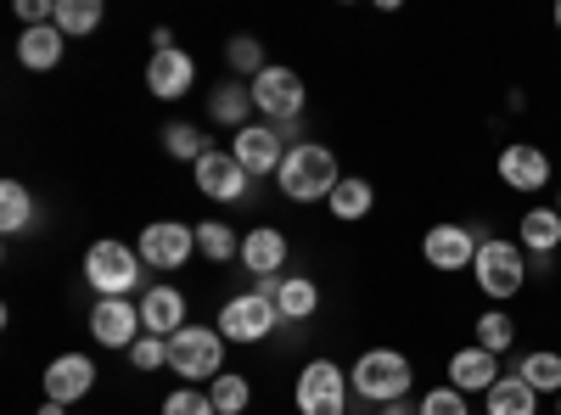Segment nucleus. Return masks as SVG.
Listing matches in <instances>:
<instances>
[{
  "label": "nucleus",
  "mask_w": 561,
  "mask_h": 415,
  "mask_svg": "<svg viewBox=\"0 0 561 415\" xmlns=\"http://www.w3.org/2000/svg\"><path fill=\"white\" fill-rule=\"evenodd\" d=\"M192 79H197V62L180 51H152V62H147V90L152 96H163V102H180L185 90H192Z\"/></svg>",
  "instance_id": "nucleus-17"
},
{
  "label": "nucleus",
  "mask_w": 561,
  "mask_h": 415,
  "mask_svg": "<svg viewBox=\"0 0 561 415\" xmlns=\"http://www.w3.org/2000/svg\"><path fill=\"white\" fill-rule=\"evenodd\" d=\"M57 28L68 39H84L102 28V0H57Z\"/></svg>",
  "instance_id": "nucleus-28"
},
{
  "label": "nucleus",
  "mask_w": 561,
  "mask_h": 415,
  "mask_svg": "<svg viewBox=\"0 0 561 415\" xmlns=\"http://www.w3.org/2000/svg\"><path fill=\"white\" fill-rule=\"evenodd\" d=\"M39 415H68V404H51V399H45V404H39Z\"/></svg>",
  "instance_id": "nucleus-37"
},
{
  "label": "nucleus",
  "mask_w": 561,
  "mask_h": 415,
  "mask_svg": "<svg viewBox=\"0 0 561 415\" xmlns=\"http://www.w3.org/2000/svg\"><path fill=\"white\" fill-rule=\"evenodd\" d=\"M556 28H561V0H556Z\"/></svg>",
  "instance_id": "nucleus-39"
},
{
  "label": "nucleus",
  "mask_w": 561,
  "mask_h": 415,
  "mask_svg": "<svg viewBox=\"0 0 561 415\" xmlns=\"http://www.w3.org/2000/svg\"><path fill=\"white\" fill-rule=\"evenodd\" d=\"M517 242H523V253L550 258V253L561 247V214H556V208H528V214L517 219Z\"/></svg>",
  "instance_id": "nucleus-21"
},
{
  "label": "nucleus",
  "mask_w": 561,
  "mask_h": 415,
  "mask_svg": "<svg viewBox=\"0 0 561 415\" xmlns=\"http://www.w3.org/2000/svg\"><path fill=\"white\" fill-rule=\"evenodd\" d=\"M230 158H237L248 174H280L287 163V141L275 135V124H248L230 135Z\"/></svg>",
  "instance_id": "nucleus-13"
},
{
  "label": "nucleus",
  "mask_w": 561,
  "mask_h": 415,
  "mask_svg": "<svg viewBox=\"0 0 561 415\" xmlns=\"http://www.w3.org/2000/svg\"><path fill=\"white\" fill-rule=\"evenodd\" d=\"M248 90H253V107H259L270 124H287V118H298V113H304V96H309L304 79H298L293 68H275V62H270V68H264V73H259Z\"/></svg>",
  "instance_id": "nucleus-9"
},
{
  "label": "nucleus",
  "mask_w": 561,
  "mask_h": 415,
  "mask_svg": "<svg viewBox=\"0 0 561 415\" xmlns=\"http://www.w3.org/2000/svg\"><path fill=\"white\" fill-rule=\"evenodd\" d=\"M90 337H96L102 348H135L140 337H147V326H140V303L129 298H102L96 309H90Z\"/></svg>",
  "instance_id": "nucleus-10"
},
{
  "label": "nucleus",
  "mask_w": 561,
  "mask_h": 415,
  "mask_svg": "<svg viewBox=\"0 0 561 415\" xmlns=\"http://www.w3.org/2000/svg\"><path fill=\"white\" fill-rule=\"evenodd\" d=\"M275 180H280V197H293V203H325V197L337 192L343 169H337V158L325 152V147L304 141V147L287 152V163H280Z\"/></svg>",
  "instance_id": "nucleus-2"
},
{
  "label": "nucleus",
  "mask_w": 561,
  "mask_h": 415,
  "mask_svg": "<svg viewBox=\"0 0 561 415\" xmlns=\"http://www.w3.org/2000/svg\"><path fill=\"white\" fill-rule=\"evenodd\" d=\"M483 415H539V393L511 371V377H500L489 393H483Z\"/></svg>",
  "instance_id": "nucleus-22"
},
{
  "label": "nucleus",
  "mask_w": 561,
  "mask_h": 415,
  "mask_svg": "<svg viewBox=\"0 0 561 415\" xmlns=\"http://www.w3.org/2000/svg\"><path fill=\"white\" fill-rule=\"evenodd\" d=\"M62 45H68V34H62L57 23L23 28V39H18V62H23L28 73H51V68L62 62Z\"/></svg>",
  "instance_id": "nucleus-20"
},
{
  "label": "nucleus",
  "mask_w": 561,
  "mask_h": 415,
  "mask_svg": "<svg viewBox=\"0 0 561 415\" xmlns=\"http://www.w3.org/2000/svg\"><path fill=\"white\" fill-rule=\"evenodd\" d=\"M242 264L253 269V281L259 275H280V264H287V237H280L275 224H253L242 237Z\"/></svg>",
  "instance_id": "nucleus-19"
},
{
  "label": "nucleus",
  "mask_w": 561,
  "mask_h": 415,
  "mask_svg": "<svg viewBox=\"0 0 561 415\" xmlns=\"http://www.w3.org/2000/svg\"><path fill=\"white\" fill-rule=\"evenodd\" d=\"M348 388L370 404H404V393L415 388V365L399 354V348H365L348 371Z\"/></svg>",
  "instance_id": "nucleus-1"
},
{
  "label": "nucleus",
  "mask_w": 561,
  "mask_h": 415,
  "mask_svg": "<svg viewBox=\"0 0 561 415\" xmlns=\"http://www.w3.org/2000/svg\"><path fill=\"white\" fill-rule=\"evenodd\" d=\"M34 224V197H28V186L23 180H0V230H28Z\"/></svg>",
  "instance_id": "nucleus-27"
},
{
  "label": "nucleus",
  "mask_w": 561,
  "mask_h": 415,
  "mask_svg": "<svg viewBox=\"0 0 561 415\" xmlns=\"http://www.w3.org/2000/svg\"><path fill=\"white\" fill-rule=\"evenodd\" d=\"M382 415H415V410H410V404H388Z\"/></svg>",
  "instance_id": "nucleus-38"
},
{
  "label": "nucleus",
  "mask_w": 561,
  "mask_h": 415,
  "mask_svg": "<svg viewBox=\"0 0 561 415\" xmlns=\"http://www.w3.org/2000/svg\"><path fill=\"white\" fill-rule=\"evenodd\" d=\"M219 365H225V337H219V326H185V332L169 337V371H174V377H185V382H214V377H225Z\"/></svg>",
  "instance_id": "nucleus-5"
},
{
  "label": "nucleus",
  "mask_w": 561,
  "mask_h": 415,
  "mask_svg": "<svg viewBox=\"0 0 561 415\" xmlns=\"http://www.w3.org/2000/svg\"><path fill=\"white\" fill-rule=\"evenodd\" d=\"M197 253L208 258V264H225V258H242V237L230 224H219V219H208V224H197Z\"/></svg>",
  "instance_id": "nucleus-29"
},
{
  "label": "nucleus",
  "mask_w": 561,
  "mask_h": 415,
  "mask_svg": "<svg viewBox=\"0 0 561 415\" xmlns=\"http://www.w3.org/2000/svg\"><path fill=\"white\" fill-rule=\"evenodd\" d=\"M208 399H214V410H219V415H242V410L253 404V388H248V377L225 371V377H214V382H208Z\"/></svg>",
  "instance_id": "nucleus-31"
},
{
  "label": "nucleus",
  "mask_w": 561,
  "mask_h": 415,
  "mask_svg": "<svg viewBox=\"0 0 561 415\" xmlns=\"http://www.w3.org/2000/svg\"><path fill=\"white\" fill-rule=\"evenodd\" d=\"M325 208H332V214L348 224V219H365L370 208H377V192H370V180H359V174H343V180H337V192L325 197Z\"/></svg>",
  "instance_id": "nucleus-24"
},
{
  "label": "nucleus",
  "mask_w": 561,
  "mask_h": 415,
  "mask_svg": "<svg viewBox=\"0 0 561 415\" xmlns=\"http://www.w3.org/2000/svg\"><path fill=\"white\" fill-rule=\"evenodd\" d=\"M192 174H197V192H203L208 203H242V197H248V180H253L237 158H230V152H214V147L192 163Z\"/></svg>",
  "instance_id": "nucleus-11"
},
{
  "label": "nucleus",
  "mask_w": 561,
  "mask_h": 415,
  "mask_svg": "<svg viewBox=\"0 0 561 415\" xmlns=\"http://www.w3.org/2000/svg\"><path fill=\"white\" fill-rule=\"evenodd\" d=\"M140 275H147V264H140V253L135 247H124V242H90V253H84V281L96 287L102 298H129L135 287H140Z\"/></svg>",
  "instance_id": "nucleus-4"
},
{
  "label": "nucleus",
  "mask_w": 561,
  "mask_h": 415,
  "mask_svg": "<svg viewBox=\"0 0 561 415\" xmlns=\"http://www.w3.org/2000/svg\"><path fill=\"white\" fill-rule=\"evenodd\" d=\"M556 415H561V393H556Z\"/></svg>",
  "instance_id": "nucleus-41"
},
{
  "label": "nucleus",
  "mask_w": 561,
  "mask_h": 415,
  "mask_svg": "<svg viewBox=\"0 0 561 415\" xmlns=\"http://www.w3.org/2000/svg\"><path fill=\"white\" fill-rule=\"evenodd\" d=\"M90 388H96V359L90 354H57L45 365V399L51 404H79Z\"/></svg>",
  "instance_id": "nucleus-14"
},
{
  "label": "nucleus",
  "mask_w": 561,
  "mask_h": 415,
  "mask_svg": "<svg viewBox=\"0 0 561 415\" xmlns=\"http://www.w3.org/2000/svg\"><path fill=\"white\" fill-rule=\"evenodd\" d=\"M225 57H230V68H237V73H248V84L270 68V62H264V39H259V34H237V39L225 45Z\"/></svg>",
  "instance_id": "nucleus-32"
},
{
  "label": "nucleus",
  "mask_w": 561,
  "mask_h": 415,
  "mask_svg": "<svg viewBox=\"0 0 561 415\" xmlns=\"http://www.w3.org/2000/svg\"><path fill=\"white\" fill-rule=\"evenodd\" d=\"M556 214H561V192H556Z\"/></svg>",
  "instance_id": "nucleus-40"
},
{
  "label": "nucleus",
  "mask_w": 561,
  "mask_h": 415,
  "mask_svg": "<svg viewBox=\"0 0 561 415\" xmlns=\"http://www.w3.org/2000/svg\"><path fill=\"white\" fill-rule=\"evenodd\" d=\"M478 230H466V224H433L427 237H421V258H427L438 275L444 269H472L478 264Z\"/></svg>",
  "instance_id": "nucleus-12"
},
{
  "label": "nucleus",
  "mask_w": 561,
  "mask_h": 415,
  "mask_svg": "<svg viewBox=\"0 0 561 415\" xmlns=\"http://www.w3.org/2000/svg\"><path fill=\"white\" fill-rule=\"evenodd\" d=\"M140 326H147V337H174V332L192 326L180 287H152L147 298H140Z\"/></svg>",
  "instance_id": "nucleus-18"
},
{
  "label": "nucleus",
  "mask_w": 561,
  "mask_h": 415,
  "mask_svg": "<svg viewBox=\"0 0 561 415\" xmlns=\"http://www.w3.org/2000/svg\"><path fill=\"white\" fill-rule=\"evenodd\" d=\"M500 382V354H489V348H478V343H466V348H455L449 354V388L455 393H489Z\"/></svg>",
  "instance_id": "nucleus-16"
},
{
  "label": "nucleus",
  "mask_w": 561,
  "mask_h": 415,
  "mask_svg": "<svg viewBox=\"0 0 561 415\" xmlns=\"http://www.w3.org/2000/svg\"><path fill=\"white\" fill-rule=\"evenodd\" d=\"M135 253H140V264H147V269H180L185 258L197 253V224H185V219H152L147 230H140Z\"/></svg>",
  "instance_id": "nucleus-8"
},
{
  "label": "nucleus",
  "mask_w": 561,
  "mask_h": 415,
  "mask_svg": "<svg viewBox=\"0 0 561 415\" xmlns=\"http://www.w3.org/2000/svg\"><path fill=\"white\" fill-rule=\"evenodd\" d=\"M158 410H163V415H219V410H214V399H208V393H192V388L169 393Z\"/></svg>",
  "instance_id": "nucleus-36"
},
{
  "label": "nucleus",
  "mask_w": 561,
  "mask_h": 415,
  "mask_svg": "<svg viewBox=\"0 0 561 415\" xmlns=\"http://www.w3.org/2000/svg\"><path fill=\"white\" fill-rule=\"evenodd\" d=\"M472 275H478L483 298H494V303H511V298H517V292L528 287V253H523V242H505V237H483Z\"/></svg>",
  "instance_id": "nucleus-3"
},
{
  "label": "nucleus",
  "mask_w": 561,
  "mask_h": 415,
  "mask_svg": "<svg viewBox=\"0 0 561 415\" xmlns=\"http://www.w3.org/2000/svg\"><path fill=\"white\" fill-rule=\"evenodd\" d=\"M415 415H472V404H466V393H455V388H433L415 404Z\"/></svg>",
  "instance_id": "nucleus-34"
},
{
  "label": "nucleus",
  "mask_w": 561,
  "mask_h": 415,
  "mask_svg": "<svg viewBox=\"0 0 561 415\" xmlns=\"http://www.w3.org/2000/svg\"><path fill=\"white\" fill-rule=\"evenodd\" d=\"M348 377H343V365L337 359H309L304 365V377H298V388H293V399H298V410L304 415H348Z\"/></svg>",
  "instance_id": "nucleus-6"
},
{
  "label": "nucleus",
  "mask_w": 561,
  "mask_h": 415,
  "mask_svg": "<svg viewBox=\"0 0 561 415\" xmlns=\"http://www.w3.org/2000/svg\"><path fill=\"white\" fill-rule=\"evenodd\" d=\"M517 377L534 393H561V354L556 348H534L528 359H517Z\"/></svg>",
  "instance_id": "nucleus-26"
},
{
  "label": "nucleus",
  "mask_w": 561,
  "mask_h": 415,
  "mask_svg": "<svg viewBox=\"0 0 561 415\" xmlns=\"http://www.w3.org/2000/svg\"><path fill=\"white\" fill-rule=\"evenodd\" d=\"M248 113H253V90H248V84H219L214 96H208V118H214V124L248 129Z\"/></svg>",
  "instance_id": "nucleus-25"
},
{
  "label": "nucleus",
  "mask_w": 561,
  "mask_h": 415,
  "mask_svg": "<svg viewBox=\"0 0 561 415\" xmlns=\"http://www.w3.org/2000/svg\"><path fill=\"white\" fill-rule=\"evenodd\" d=\"M219 337L225 343H264L275 326H280V309H275V298H264V292H237L225 309H219Z\"/></svg>",
  "instance_id": "nucleus-7"
},
{
  "label": "nucleus",
  "mask_w": 561,
  "mask_h": 415,
  "mask_svg": "<svg viewBox=\"0 0 561 415\" xmlns=\"http://www.w3.org/2000/svg\"><path fill=\"white\" fill-rule=\"evenodd\" d=\"M163 152H169V158H185V163H197V158L208 152V141H203L197 124H163Z\"/></svg>",
  "instance_id": "nucleus-33"
},
{
  "label": "nucleus",
  "mask_w": 561,
  "mask_h": 415,
  "mask_svg": "<svg viewBox=\"0 0 561 415\" xmlns=\"http://www.w3.org/2000/svg\"><path fill=\"white\" fill-rule=\"evenodd\" d=\"M500 180H505L511 192H523V197L545 192V186H550V158H545V147L511 141V147L500 152Z\"/></svg>",
  "instance_id": "nucleus-15"
},
{
  "label": "nucleus",
  "mask_w": 561,
  "mask_h": 415,
  "mask_svg": "<svg viewBox=\"0 0 561 415\" xmlns=\"http://www.w3.org/2000/svg\"><path fill=\"white\" fill-rule=\"evenodd\" d=\"M478 348H489V354H511V348H517V320H511L505 309L478 314Z\"/></svg>",
  "instance_id": "nucleus-30"
},
{
  "label": "nucleus",
  "mask_w": 561,
  "mask_h": 415,
  "mask_svg": "<svg viewBox=\"0 0 561 415\" xmlns=\"http://www.w3.org/2000/svg\"><path fill=\"white\" fill-rule=\"evenodd\" d=\"M129 365H135V371H163V365H169V337H140L129 348Z\"/></svg>",
  "instance_id": "nucleus-35"
},
{
  "label": "nucleus",
  "mask_w": 561,
  "mask_h": 415,
  "mask_svg": "<svg viewBox=\"0 0 561 415\" xmlns=\"http://www.w3.org/2000/svg\"><path fill=\"white\" fill-rule=\"evenodd\" d=\"M275 309H280V320H287V326H304V320L320 309V287L309 281V275H280Z\"/></svg>",
  "instance_id": "nucleus-23"
}]
</instances>
